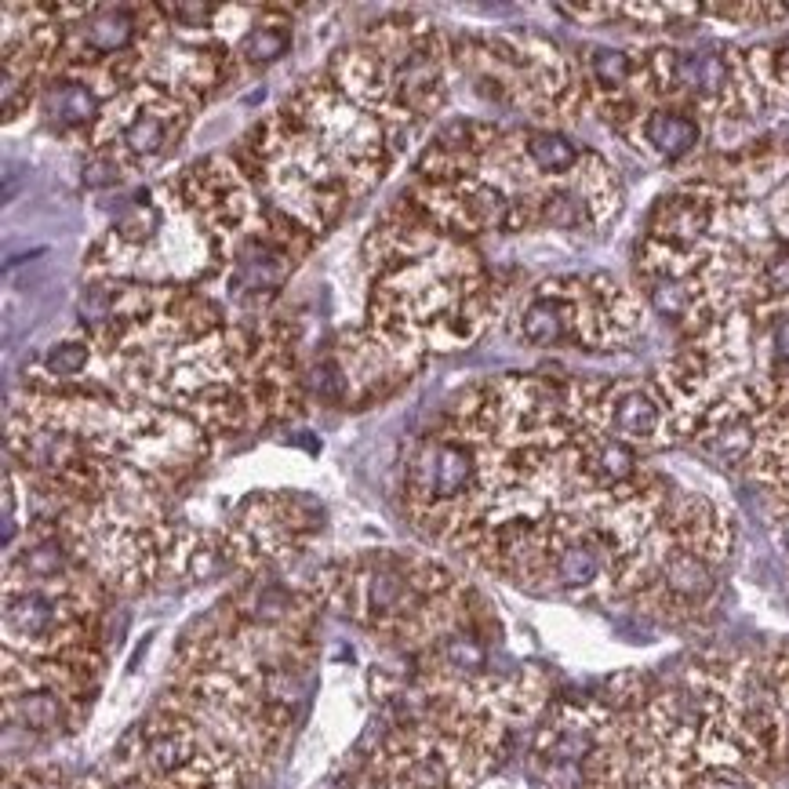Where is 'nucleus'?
Segmentation results:
<instances>
[{"instance_id":"1","label":"nucleus","mask_w":789,"mask_h":789,"mask_svg":"<svg viewBox=\"0 0 789 789\" xmlns=\"http://www.w3.org/2000/svg\"><path fill=\"white\" fill-rule=\"evenodd\" d=\"M371 328L422 371L433 353L470 350L502 313V288L473 240L433 226L408 197L364 240Z\"/></svg>"},{"instance_id":"2","label":"nucleus","mask_w":789,"mask_h":789,"mask_svg":"<svg viewBox=\"0 0 789 789\" xmlns=\"http://www.w3.org/2000/svg\"><path fill=\"white\" fill-rule=\"evenodd\" d=\"M310 593L411 655L477 622V593L426 553H360L320 571Z\"/></svg>"},{"instance_id":"3","label":"nucleus","mask_w":789,"mask_h":789,"mask_svg":"<svg viewBox=\"0 0 789 789\" xmlns=\"http://www.w3.org/2000/svg\"><path fill=\"white\" fill-rule=\"evenodd\" d=\"M331 84L408 139L448 106L455 84L451 37L419 15H386L328 59Z\"/></svg>"},{"instance_id":"4","label":"nucleus","mask_w":789,"mask_h":789,"mask_svg":"<svg viewBox=\"0 0 789 789\" xmlns=\"http://www.w3.org/2000/svg\"><path fill=\"white\" fill-rule=\"evenodd\" d=\"M230 255V244L168 179L157 190H139L120 208L106 233L91 244L84 277L197 288L208 280H226Z\"/></svg>"},{"instance_id":"5","label":"nucleus","mask_w":789,"mask_h":789,"mask_svg":"<svg viewBox=\"0 0 789 789\" xmlns=\"http://www.w3.org/2000/svg\"><path fill=\"white\" fill-rule=\"evenodd\" d=\"M400 499L426 539L455 546L491 502V455L484 440L444 411L426 433L411 440L400 473Z\"/></svg>"},{"instance_id":"6","label":"nucleus","mask_w":789,"mask_h":789,"mask_svg":"<svg viewBox=\"0 0 789 789\" xmlns=\"http://www.w3.org/2000/svg\"><path fill=\"white\" fill-rule=\"evenodd\" d=\"M233 157L270 208L306 226L317 240L335 230L357 200L335 164L284 110L262 117L237 142Z\"/></svg>"},{"instance_id":"7","label":"nucleus","mask_w":789,"mask_h":789,"mask_svg":"<svg viewBox=\"0 0 789 789\" xmlns=\"http://www.w3.org/2000/svg\"><path fill=\"white\" fill-rule=\"evenodd\" d=\"M455 73L470 77L484 99L517 106L542 124L575 120L586 106L579 62L542 33H491L451 40Z\"/></svg>"},{"instance_id":"8","label":"nucleus","mask_w":789,"mask_h":789,"mask_svg":"<svg viewBox=\"0 0 789 789\" xmlns=\"http://www.w3.org/2000/svg\"><path fill=\"white\" fill-rule=\"evenodd\" d=\"M644 306L608 273L550 277L520 306L517 331L528 346H575L586 353L622 350L640 331Z\"/></svg>"},{"instance_id":"9","label":"nucleus","mask_w":789,"mask_h":789,"mask_svg":"<svg viewBox=\"0 0 789 789\" xmlns=\"http://www.w3.org/2000/svg\"><path fill=\"white\" fill-rule=\"evenodd\" d=\"M306 135L320 146V153L335 164L353 197L375 190L397 164L404 139L390 131L375 113L346 99L324 70L313 73L280 102Z\"/></svg>"},{"instance_id":"10","label":"nucleus","mask_w":789,"mask_h":789,"mask_svg":"<svg viewBox=\"0 0 789 789\" xmlns=\"http://www.w3.org/2000/svg\"><path fill=\"white\" fill-rule=\"evenodd\" d=\"M131 742V771L146 789H251L262 779L259 768L168 699L131 731Z\"/></svg>"},{"instance_id":"11","label":"nucleus","mask_w":789,"mask_h":789,"mask_svg":"<svg viewBox=\"0 0 789 789\" xmlns=\"http://www.w3.org/2000/svg\"><path fill=\"white\" fill-rule=\"evenodd\" d=\"M193 117H197V110L190 102L175 99L150 80H139L135 88L120 91L106 106L91 139L84 142V150L91 157H106L128 179L135 171L153 168L179 150Z\"/></svg>"},{"instance_id":"12","label":"nucleus","mask_w":789,"mask_h":789,"mask_svg":"<svg viewBox=\"0 0 789 789\" xmlns=\"http://www.w3.org/2000/svg\"><path fill=\"white\" fill-rule=\"evenodd\" d=\"M117 451L128 466L175 495L208 462L211 433L182 411L117 393Z\"/></svg>"},{"instance_id":"13","label":"nucleus","mask_w":789,"mask_h":789,"mask_svg":"<svg viewBox=\"0 0 789 789\" xmlns=\"http://www.w3.org/2000/svg\"><path fill=\"white\" fill-rule=\"evenodd\" d=\"M324 528V506L302 491H255L233 513L226 542L233 564L262 571L270 564H288Z\"/></svg>"},{"instance_id":"14","label":"nucleus","mask_w":789,"mask_h":789,"mask_svg":"<svg viewBox=\"0 0 789 789\" xmlns=\"http://www.w3.org/2000/svg\"><path fill=\"white\" fill-rule=\"evenodd\" d=\"M313 244H317V237L306 226L280 215L277 208H266V215L233 248L230 270H226L230 302L237 310H244V317L270 313L284 280L299 270Z\"/></svg>"},{"instance_id":"15","label":"nucleus","mask_w":789,"mask_h":789,"mask_svg":"<svg viewBox=\"0 0 789 789\" xmlns=\"http://www.w3.org/2000/svg\"><path fill=\"white\" fill-rule=\"evenodd\" d=\"M237 77L240 73L233 66V55L226 51V44L215 33H200V37L164 40L153 51L142 80H150V84L164 88L168 95L190 102L193 110H200L222 88H230Z\"/></svg>"},{"instance_id":"16","label":"nucleus","mask_w":789,"mask_h":789,"mask_svg":"<svg viewBox=\"0 0 789 789\" xmlns=\"http://www.w3.org/2000/svg\"><path fill=\"white\" fill-rule=\"evenodd\" d=\"M291 4H222L211 33L226 44L237 73L266 70L291 48Z\"/></svg>"},{"instance_id":"17","label":"nucleus","mask_w":789,"mask_h":789,"mask_svg":"<svg viewBox=\"0 0 789 789\" xmlns=\"http://www.w3.org/2000/svg\"><path fill=\"white\" fill-rule=\"evenodd\" d=\"M117 99V91L110 84H102L99 77L88 73H55L48 77L44 91H40V117L55 135H84L91 139L95 124L102 120L106 106Z\"/></svg>"},{"instance_id":"18","label":"nucleus","mask_w":789,"mask_h":789,"mask_svg":"<svg viewBox=\"0 0 789 789\" xmlns=\"http://www.w3.org/2000/svg\"><path fill=\"white\" fill-rule=\"evenodd\" d=\"M626 135H633L651 157L666 160V164H684L691 153L699 150L702 117L691 106L666 102V106H651L648 113H640V120Z\"/></svg>"},{"instance_id":"19","label":"nucleus","mask_w":789,"mask_h":789,"mask_svg":"<svg viewBox=\"0 0 789 789\" xmlns=\"http://www.w3.org/2000/svg\"><path fill=\"white\" fill-rule=\"evenodd\" d=\"M524 139V157H528L531 171L539 175L542 182H560L568 179L571 171L582 164V150L568 135H560L553 128H535V131H520Z\"/></svg>"},{"instance_id":"20","label":"nucleus","mask_w":789,"mask_h":789,"mask_svg":"<svg viewBox=\"0 0 789 789\" xmlns=\"http://www.w3.org/2000/svg\"><path fill=\"white\" fill-rule=\"evenodd\" d=\"M742 59H746V70H750L764 106L789 99V37L782 40V44H757V48H746L742 51Z\"/></svg>"},{"instance_id":"21","label":"nucleus","mask_w":789,"mask_h":789,"mask_svg":"<svg viewBox=\"0 0 789 789\" xmlns=\"http://www.w3.org/2000/svg\"><path fill=\"white\" fill-rule=\"evenodd\" d=\"M95 357V346H91L88 335H77V339H62L55 342L44 357H40V368L48 379H73V375H84Z\"/></svg>"},{"instance_id":"22","label":"nucleus","mask_w":789,"mask_h":789,"mask_svg":"<svg viewBox=\"0 0 789 789\" xmlns=\"http://www.w3.org/2000/svg\"><path fill=\"white\" fill-rule=\"evenodd\" d=\"M680 789H760L757 775L742 768H728V764H702V768L688 771V779L680 782Z\"/></svg>"},{"instance_id":"23","label":"nucleus","mask_w":789,"mask_h":789,"mask_svg":"<svg viewBox=\"0 0 789 789\" xmlns=\"http://www.w3.org/2000/svg\"><path fill=\"white\" fill-rule=\"evenodd\" d=\"M4 789H102L99 779H66L62 771L48 768H8Z\"/></svg>"},{"instance_id":"24","label":"nucleus","mask_w":789,"mask_h":789,"mask_svg":"<svg viewBox=\"0 0 789 789\" xmlns=\"http://www.w3.org/2000/svg\"><path fill=\"white\" fill-rule=\"evenodd\" d=\"M760 335H764V346H768L771 375H775V371H789V313H782V317L771 320Z\"/></svg>"},{"instance_id":"25","label":"nucleus","mask_w":789,"mask_h":789,"mask_svg":"<svg viewBox=\"0 0 789 789\" xmlns=\"http://www.w3.org/2000/svg\"><path fill=\"white\" fill-rule=\"evenodd\" d=\"M768 230L782 240L789 248V175L779 182V190L771 193V204H768Z\"/></svg>"}]
</instances>
